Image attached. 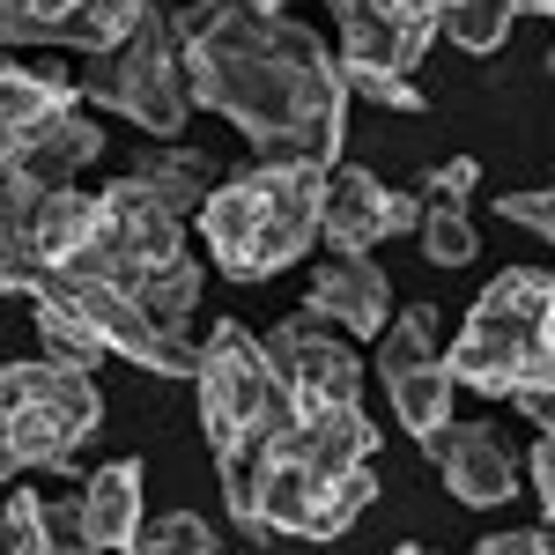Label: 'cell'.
<instances>
[{
    "label": "cell",
    "instance_id": "obj_28",
    "mask_svg": "<svg viewBox=\"0 0 555 555\" xmlns=\"http://www.w3.org/2000/svg\"><path fill=\"white\" fill-rule=\"evenodd\" d=\"M44 541H52V555H60V548H82V489L44 496Z\"/></svg>",
    "mask_w": 555,
    "mask_h": 555
},
{
    "label": "cell",
    "instance_id": "obj_21",
    "mask_svg": "<svg viewBox=\"0 0 555 555\" xmlns=\"http://www.w3.org/2000/svg\"><path fill=\"white\" fill-rule=\"evenodd\" d=\"M512 23H518V0H444L437 8V38H452L474 60L512 38Z\"/></svg>",
    "mask_w": 555,
    "mask_h": 555
},
{
    "label": "cell",
    "instance_id": "obj_16",
    "mask_svg": "<svg viewBox=\"0 0 555 555\" xmlns=\"http://www.w3.org/2000/svg\"><path fill=\"white\" fill-rule=\"evenodd\" d=\"M104 156V127L96 119H82V112H60L52 127H38L0 171H15V178H38V185H75V171L82 164H96Z\"/></svg>",
    "mask_w": 555,
    "mask_h": 555
},
{
    "label": "cell",
    "instance_id": "obj_29",
    "mask_svg": "<svg viewBox=\"0 0 555 555\" xmlns=\"http://www.w3.org/2000/svg\"><path fill=\"white\" fill-rule=\"evenodd\" d=\"M518 474H533L541 518H555V429H541V437H533V460H518Z\"/></svg>",
    "mask_w": 555,
    "mask_h": 555
},
{
    "label": "cell",
    "instance_id": "obj_18",
    "mask_svg": "<svg viewBox=\"0 0 555 555\" xmlns=\"http://www.w3.org/2000/svg\"><path fill=\"white\" fill-rule=\"evenodd\" d=\"M127 178L141 185V193H156L164 208L193 215L201 201L215 193V178H222V164H215L208 149H141L127 164Z\"/></svg>",
    "mask_w": 555,
    "mask_h": 555
},
{
    "label": "cell",
    "instance_id": "obj_5",
    "mask_svg": "<svg viewBox=\"0 0 555 555\" xmlns=\"http://www.w3.org/2000/svg\"><path fill=\"white\" fill-rule=\"evenodd\" d=\"M193 385H201V429H208L215 460L259 452L282 423H297V392L274 378L259 334H245L237 319H215V334L201 341V363H193Z\"/></svg>",
    "mask_w": 555,
    "mask_h": 555
},
{
    "label": "cell",
    "instance_id": "obj_14",
    "mask_svg": "<svg viewBox=\"0 0 555 555\" xmlns=\"http://www.w3.org/2000/svg\"><path fill=\"white\" fill-rule=\"evenodd\" d=\"M311 311L334 319L348 341H378L385 319H392V282L371 253H334L311 274Z\"/></svg>",
    "mask_w": 555,
    "mask_h": 555
},
{
    "label": "cell",
    "instance_id": "obj_26",
    "mask_svg": "<svg viewBox=\"0 0 555 555\" xmlns=\"http://www.w3.org/2000/svg\"><path fill=\"white\" fill-rule=\"evenodd\" d=\"M348 96H371V104H385V112H415L423 119V89H415V75H392V67H341Z\"/></svg>",
    "mask_w": 555,
    "mask_h": 555
},
{
    "label": "cell",
    "instance_id": "obj_27",
    "mask_svg": "<svg viewBox=\"0 0 555 555\" xmlns=\"http://www.w3.org/2000/svg\"><path fill=\"white\" fill-rule=\"evenodd\" d=\"M496 215L518 222V230H533V237H555V193H548V185H533V193H504Z\"/></svg>",
    "mask_w": 555,
    "mask_h": 555
},
{
    "label": "cell",
    "instance_id": "obj_6",
    "mask_svg": "<svg viewBox=\"0 0 555 555\" xmlns=\"http://www.w3.org/2000/svg\"><path fill=\"white\" fill-rule=\"evenodd\" d=\"M82 96L96 112H119L133 127L149 133H178L193 119V82H185V52H178V30H171V8L149 0L141 23L112 52H82Z\"/></svg>",
    "mask_w": 555,
    "mask_h": 555
},
{
    "label": "cell",
    "instance_id": "obj_1",
    "mask_svg": "<svg viewBox=\"0 0 555 555\" xmlns=\"http://www.w3.org/2000/svg\"><path fill=\"white\" fill-rule=\"evenodd\" d=\"M193 104L230 119L259 164H311L334 171L348 141L341 60L289 23L282 8L253 0H185L171 15Z\"/></svg>",
    "mask_w": 555,
    "mask_h": 555
},
{
    "label": "cell",
    "instance_id": "obj_24",
    "mask_svg": "<svg viewBox=\"0 0 555 555\" xmlns=\"http://www.w3.org/2000/svg\"><path fill=\"white\" fill-rule=\"evenodd\" d=\"M75 0H0V44H52Z\"/></svg>",
    "mask_w": 555,
    "mask_h": 555
},
{
    "label": "cell",
    "instance_id": "obj_13",
    "mask_svg": "<svg viewBox=\"0 0 555 555\" xmlns=\"http://www.w3.org/2000/svg\"><path fill=\"white\" fill-rule=\"evenodd\" d=\"M474 178L481 164L474 156H452L415 185V245H423L429 267H467L474 259Z\"/></svg>",
    "mask_w": 555,
    "mask_h": 555
},
{
    "label": "cell",
    "instance_id": "obj_15",
    "mask_svg": "<svg viewBox=\"0 0 555 555\" xmlns=\"http://www.w3.org/2000/svg\"><path fill=\"white\" fill-rule=\"evenodd\" d=\"M82 104V82L67 67H44V60H0V164L30 141L38 127H52L60 112Z\"/></svg>",
    "mask_w": 555,
    "mask_h": 555
},
{
    "label": "cell",
    "instance_id": "obj_32",
    "mask_svg": "<svg viewBox=\"0 0 555 555\" xmlns=\"http://www.w3.org/2000/svg\"><path fill=\"white\" fill-rule=\"evenodd\" d=\"M253 8H282V0H253Z\"/></svg>",
    "mask_w": 555,
    "mask_h": 555
},
{
    "label": "cell",
    "instance_id": "obj_4",
    "mask_svg": "<svg viewBox=\"0 0 555 555\" xmlns=\"http://www.w3.org/2000/svg\"><path fill=\"white\" fill-rule=\"evenodd\" d=\"M104 423V392L75 363H0V481L60 467Z\"/></svg>",
    "mask_w": 555,
    "mask_h": 555
},
{
    "label": "cell",
    "instance_id": "obj_30",
    "mask_svg": "<svg viewBox=\"0 0 555 555\" xmlns=\"http://www.w3.org/2000/svg\"><path fill=\"white\" fill-rule=\"evenodd\" d=\"M481 555H548V518L541 526H518V533H489Z\"/></svg>",
    "mask_w": 555,
    "mask_h": 555
},
{
    "label": "cell",
    "instance_id": "obj_12",
    "mask_svg": "<svg viewBox=\"0 0 555 555\" xmlns=\"http://www.w3.org/2000/svg\"><path fill=\"white\" fill-rule=\"evenodd\" d=\"M415 230V193H392L378 171L363 164H334L326 171V193H319V237L334 253H371L378 237H400Z\"/></svg>",
    "mask_w": 555,
    "mask_h": 555
},
{
    "label": "cell",
    "instance_id": "obj_17",
    "mask_svg": "<svg viewBox=\"0 0 555 555\" xmlns=\"http://www.w3.org/2000/svg\"><path fill=\"white\" fill-rule=\"evenodd\" d=\"M141 460H104L82 489V548H127L141 526Z\"/></svg>",
    "mask_w": 555,
    "mask_h": 555
},
{
    "label": "cell",
    "instance_id": "obj_20",
    "mask_svg": "<svg viewBox=\"0 0 555 555\" xmlns=\"http://www.w3.org/2000/svg\"><path fill=\"white\" fill-rule=\"evenodd\" d=\"M30 311H38V341H44V356H52V363L96 371V363L112 356V348H104V334H96V326H89L67 297H52V289H44V297H30Z\"/></svg>",
    "mask_w": 555,
    "mask_h": 555
},
{
    "label": "cell",
    "instance_id": "obj_8",
    "mask_svg": "<svg viewBox=\"0 0 555 555\" xmlns=\"http://www.w3.org/2000/svg\"><path fill=\"white\" fill-rule=\"evenodd\" d=\"M44 289L75 304L89 326L104 334V348H112V356H127V363H141V371H164V378H193L201 348L185 341V334H164V326H156V319H149V311H141L119 282L82 274V267H52V274H44ZM44 289H38V297H44Z\"/></svg>",
    "mask_w": 555,
    "mask_h": 555
},
{
    "label": "cell",
    "instance_id": "obj_9",
    "mask_svg": "<svg viewBox=\"0 0 555 555\" xmlns=\"http://www.w3.org/2000/svg\"><path fill=\"white\" fill-rule=\"evenodd\" d=\"M259 348H267L274 378L297 392L304 415H319V408H356V400H363V356H356V341H348L334 319H319L311 304H304L297 319H282Z\"/></svg>",
    "mask_w": 555,
    "mask_h": 555
},
{
    "label": "cell",
    "instance_id": "obj_11",
    "mask_svg": "<svg viewBox=\"0 0 555 555\" xmlns=\"http://www.w3.org/2000/svg\"><path fill=\"white\" fill-rule=\"evenodd\" d=\"M423 452H429V467L444 474V489L460 496V504H474V512H489V504H512L518 496V452L504 444V429L496 423H444L423 437Z\"/></svg>",
    "mask_w": 555,
    "mask_h": 555
},
{
    "label": "cell",
    "instance_id": "obj_25",
    "mask_svg": "<svg viewBox=\"0 0 555 555\" xmlns=\"http://www.w3.org/2000/svg\"><path fill=\"white\" fill-rule=\"evenodd\" d=\"M0 548H8V555H52V541H44V496H38V489H15V496L0 504Z\"/></svg>",
    "mask_w": 555,
    "mask_h": 555
},
{
    "label": "cell",
    "instance_id": "obj_7",
    "mask_svg": "<svg viewBox=\"0 0 555 555\" xmlns=\"http://www.w3.org/2000/svg\"><path fill=\"white\" fill-rule=\"evenodd\" d=\"M178 253H185V215L164 208L156 193H141L133 178H119V185L96 193V230H89V245L67 259V267L104 274V282L127 289L141 267H164V259H178Z\"/></svg>",
    "mask_w": 555,
    "mask_h": 555
},
{
    "label": "cell",
    "instance_id": "obj_3",
    "mask_svg": "<svg viewBox=\"0 0 555 555\" xmlns=\"http://www.w3.org/2000/svg\"><path fill=\"white\" fill-rule=\"evenodd\" d=\"M555 282L548 267H504L474 297L460 341L444 348L452 385H474L481 400H512L518 385H555Z\"/></svg>",
    "mask_w": 555,
    "mask_h": 555
},
{
    "label": "cell",
    "instance_id": "obj_2",
    "mask_svg": "<svg viewBox=\"0 0 555 555\" xmlns=\"http://www.w3.org/2000/svg\"><path fill=\"white\" fill-rule=\"evenodd\" d=\"M319 193H326V171L311 164H253L245 178H215V193L193 208L208 259L230 282H267L297 267L319 245Z\"/></svg>",
    "mask_w": 555,
    "mask_h": 555
},
{
    "label": "cell",
    "instance_id": "obj_22",
    "mask_svg": "<svg viewBox=\"0 0 555 555\" xmlns=\"http://www.w3.org/2000/svg\"><path fill=\"white\" fill-rule=\"evenodd\" d=\"M141 8H149V0H75V15L60 23L52 44H67V52H112V44L141 23Z\"/></svg>",
    "mask_w": 555,
    "mask_h": 555
},
{
    "label": "cell",
    "instance_id": "obj_23",
    "mask_svg": "<svg viewBox=\"0 0 555 555\" xmlns=\"http://www.w3.org/2000/svg\"><path fill=\"white\" fill-rule=\"evenodd\" d=\"M127 548H141V555H178V548H185V555H215V548H222V533H215L201 512H156V518L133 526Z\"/></svg>",
    "mask_w": 555,
    "mask_h": 555
},
{
    "label": "cell",
    "instance_id": "obj_19",
    "mask_svg": "<svg viewBox=\"0 0 555 555\" xmlns=\"http://www.w3.org/2000/svg\"><path fill=\"white\" fill-rule=\"evenodd\" d=\"M127 297L141 304L164 334H185V319H193V304H201V259L178 253V259H164V267H141L127 282Z\"/></svg>",
    "mask_w": 555,
    "mask_h": 555
},
{
    "label": "cell",
    "instance_id": "obj_10",
    "mask_svg": "<svg viewBox=\"0 0 555 555\" xmlns=\"http://www.w3.org/2000/svg\"><path fill=\"white\" fill-rule=\"evenodd\" d=\"M378 378H385V392H392V408H400V423H408L415 444L452 415V371H444V341H437V311L429 304L385 319Z\"/></svg>",
    "mask_w": 555,
    "mask_h": 555
},
{
    "label": "cell",
    "instance_id": "obj_31",
    "mask_svg": "<svg viewBox=\"0 0 555 555\" xmlns=\"http://www.w3.org/2000/svg\"><path fill=\"white\" fill-rule=\"evenodd\" d=\"M555 0H518V15H548Z\"/></svg>",
    "mask_w": 555,
    "mask_h": 555
}]
</instances>
